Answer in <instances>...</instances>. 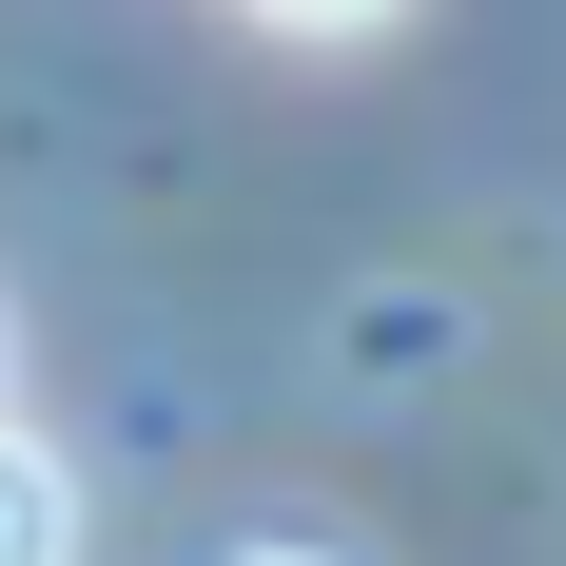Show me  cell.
I'll list each match as a JSON object with an SVG mask.
<instances>
[{
  "instance_id": "1",
  "label": "cell",
  "mask_w": 566,
  "mask_h": 566,
  "mask_svg": "<svg viewBox=\"0 0 566 566\" xmlns=\"http://www.w3.org/2000/svg\"><path fill=\"white\" fill-rule=\"evenodd\" d=\"M0 566H78V469L40 430H0Z\"/></svg>"
},
{
  "instance_id": "3",
  "label": "cell",
  "mask_w": 566,
  "mask_h": 566,
  "mask_svg": "<svg viewBox=\"0 0 566 566\" xmlns=\"http://www.w3.org/2000/svg\"><path fill=\"white\" fill-rule=\"evenodd\" d=\"M254 566H313V547H254Z\"/></svg>"
},
{
  "instance_id": "2",
  "label": "cell",
  "mask_w": 566,
  "mask_h": 566,
  "mask_svg": "<svg viewBox=\"0 0 566 566\" xmlns=\"http://www.w3.org/2000/svg\"><path fill=\"white\" fill-rule=\"evenodd\" d=\"M254 20H293V40H352V20H391V0H254Z\"/></svg>"
}]
</instances>
